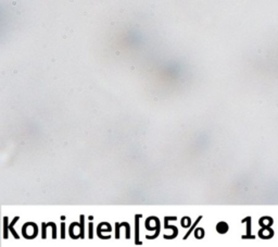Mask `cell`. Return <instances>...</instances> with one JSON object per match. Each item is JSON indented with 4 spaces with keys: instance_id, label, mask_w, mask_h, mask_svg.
Here are the masks:
<instances>
[{
    "instance_id": "4",
    "label": "cell",
    "mask_w": 278,
    "mask_h": 247,
    "mask_svg": "<svg viewBox=\"0 0 278 247\" xmlns=\"http://www.w3.org/2000/svg\"><path fill=\"white\" fill-rule=\"evenodd\" d=\"M160 234V221L159 219H155V233L153 235H149L148 236L147 235V238H149V240H153V238H155L158 236V235Z\"/></svg>"
},
{
    "instance_id": "3",
    "label": "cell",
    "mask_w": 278,
    "mask_h": 247,
    "mask_svg": "<svg viewBox=\"0 0 278 247\" xmlns=\"http://www.w3.org/2000/svg\"><path fill=\"white\" fill-rule=\"evenodd\" d=\"M216 230H217V232L221 233V234H225V233L228 231V224L226 222H219L216 226Z\"/></svg>"
},
{
    "instance_id": "13",
    "label": "cell",
    "mask_w": 278,
    "mask_h": 247,
    "mask_svg": "<svg viewBox=\"0 0 278 247\" xmlns=\"http://www.w3.org/2000/svg\"><path fill=\"white\" fill-rule=\"evenodd\" d=\"M64 230H65V223H64V222H62V223H61V238H64V237H65Z\"/></svg>"
},
{
    "instance_id": "11",
    "label": "cell",
    "mask_w": 278,
    "mask_h": 247,
    "mask_svg": "<svg viewBox=\"0 0 278 247\" xmlns=\"http://www.w3.org/2000/svg\"><path fill=\"white\" fill-rule=\"evenodd\" d=\"M122 226L121 223H115V237L116 238H120V228Z\"/></svg>"
},
{
    "instance_id": "5",
    "label": "cell",
    "mask_w": 278,
    "mask_h": 247,
    "mask_svg": "<svg viewBox=\"0 0 278 247\" xmlns=\"http://www.w3.org/2000/svg\"><path fill=\"white\" fill-rule=\"evenodd\" d=\"M84 221H85V217L81 216V222L78 223V226H79V237H81V238L85 237V233H84Z\"/></svg>"
},
{
    "instance_id": "9",
    "label": "cell",
    "mask_w": 278,
    "mask_h": 247,
    "mask_svg": "<svg viewBox=\"0 0 278 247\" xmlns=\"http://www.w3.org/2000/svg\"><path fill=\"white\" fill-rule=\"evenodd\" d=\"M195 235L197 238H202L204 236V230L203 229H197L195 232Z\"/></svg>"
},
{
    "instance_id": "6",
    "label": "cell",
    "mask_w": 278,
    "mask_h": 247,
    "mask_svg": "<svg viewBox=\"0 0 278 247\" xmlns=\"http://www.w3.org/2000/svg\"><path fill=\"white\" fill-rule=\"evenodd\" d=\"M201 219H202V217L200 216L199 218H198L197 220H196V222L193 223V224H192V226H191V228L189 229V231H188V232H187V234H186L185 236H184V240H187V238H188V236H189V235L191 234V232H193V230H195V228H196V226H197V224L200 222V220H201Z\"/></svg>"
},
{
    "instance_id": "2",
    "label": "cell",
    "mask_w": 278,
    "mask_h": 247,
    "mask_svg": "<svg viewBox=\"0 0 278 247\" xmlns=\"http://www.w3.org/2000/svg\"><path fill=\"white\" fill-rule=\"evenodd\" d=\"M19 219H20L19 217H15V218L13 219V220H12V222L9 224V231L12 233V234H13V236H14V238H17V240H19V237H20V236H19V235H17V233L15 232V230H14V226H15V223H17V221H19Z\"/></svg>"
},
{
    "instance_id": "12",
    "label": "cell",
    "mask_w": 278,
    "mask_h": 247,
    "mask_svg": "<svg viewBox=\"0 0 278 247\" xmlns=\"http://www.w3.org/2000/svg\"><path fill=\"white\" fill-rule=\"evenodd\" d=\"M88 231H89V238H93V223H89V226H88Z\"/></svg>"
},
{
    "instance_id": "1",
    "label": "cell",
    "mask_w": 278,
    "mask_h": 247,
    "mask_svg": "<svg viewBox=\"0 0 278 247\" xmlns=\"http://www.w3.org/2000/svg\"><path fill=\"white\" fill-rule=\"evenodd\" d=\"M141 218L140 214H136L135 217V223H136V226H135V244L136 245H141V242L139 241V219Z\"/></svg>"
},
{
    "instance_id": "7",
    "label": "cell",
    "mask_w": 278,
    "mask_h": 247,
    "mask_svg": "<svg viewBox=\"0 0 278 247\" xmlns=\"http://www.w3.org/2000/svg\"><path fill=\"white\" fill-rule=\"evenodd\" d=\"M121 224H122V226H125L126 228V238H127V240L131 238V226H129V224L127 222H122Z\"/></svg>"
},
{
    "instance_id": "8",
    "label": "cell",
    "mask_w": 278,
    "mask_h": 247,
    "mask_svg": "<svg viewBox=\"0 0 278 247\" xmlns=\"http://www.w3.org/2000/svg\"><path fill=\"white\" fill-rule=\"evenodd\" d=\"M3 221H5V229H3L5 235H3V238H5V240H7V238H8V231H9V224L7 223L8 222V218H7V217H5Z\"/></svg>"
},
{
    "instance_id": "10",
    "label": "cell",
    "mask_w": 278,
    "mask_h": 247,
    "mask_svg": "<svg viewBox=\"0 0 278 247\" xmlns=\"http://www.w3.org/2000/svg\"><path fill=\"white\" fill-rule=\"evenodd\" d=\"M181 226H183L184 228H188V226H190V219H189V217H185V218L181 220Z\"/></svg>"
}]
</instances>
